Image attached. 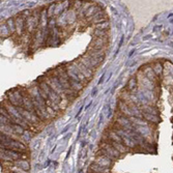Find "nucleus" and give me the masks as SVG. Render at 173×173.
Segmentation results:
<instances>
[{"label":"nucleus","mask_w":173,"mask_h":173,"mask_svg":"<svg viewBox=\"0 0 173 173\" xmlns=\"http://www.w3.org/2000/svg\"><path fill=\"white\" fill-rule=\"evenodd\" d=\"M75 65H76V68L79 69L80 72H81V74L83 75V76L86 78L87 81H89L90 79H91V77L94 76V72L92 71H90V69H88L86 68L85 65H83L81 62H80L79 60H77V61H74L73 62Z\"/></svg>","instance_id":"nucleus-4"},{"label":"nucleus","mask_w":173,"mask_h":173,"mask_svg":"<svg viewBox=\"0 0 173 173\" xmlns=\"http://www.w3.org/2000/svg\"><path fill=\"white\" fill-rule=\"evenodd\" d=\"M110 25H109V21L104 22V23H100V24L95 25V29H99V30H105V31H108L109 29Z\"/></svg>","instance_id":"nucleus-11"},{"label":"nucleus","mask_w":173,"mask_h":173,"mask_svg":"<svg viewBox=\"0 0 173 173\" xmlns=\"http://www.w3.org/2000/svg\"><path fill=\"white\" fill-rule=\"evenodd\" d=\"M14 165L21 169L25 170V171H29L30 169V164L27 160H20V161H15L14 162Z\"/></svg>","instance_id":"nucleus-7"},{"label":"nucleus","mask_w":173,"mask_h":173,"mask_svg":"<svg viewBox=\"0 0 173 173\" xmlns=\"http://www.w3.org/2000/svg\"><path fill=\"white\" fill-rule=\"evenodd\" d=\"M109 142L112 144V146L114 147L119 154H123V152L126 151V147L123 143H117V142H112V141H109Z\"/></svg>","instance_id":"nucleus-8"},{"label":"nucleus","mask_w":173,"mask_h":173,"mask_svg":"<svg viewBox=\"0 0 173 173\" xmlns=\"http://www.w3.org/2000/svg\"><path fill=\"white\" fill-rule=\"evenodd\" d=\"M86 53L88 54L89 56H91L99 64H101L104 61L105 56H106V50H97V49H94L90 47L88 48Z\"/></svg>","instance_id":"nucleus-2"},{"label":"nucleus","mask_w":173,"mask_h":173,"mask_svg":"<svg viewBox=\"0 0 173 173\" xmlns=\"http://www.w3.org/2000/svg\"><path fill=\"white\" fill-rule=\"evenodd\" d=\"M144 117H145V119L150 120V121H154V122H157V121H159V119H157V117H154V115L147 114V113H144Z\"/></svg>","instance_id":"nucleus-13"},{"label":"nucleus","mask_w":173,"mask_h":173,"mask_svg":"<svg viewBox=\"0 0 173 173\" xmlns=\"http://www.w3.org/2000/svg\"><path fill=\"white\" fill-rule=\"evenodd\" d=\"M12 173H15V172H12Z\"/></svg>","instance_id":"nucleus-15"},{"label":"nucleus","mask_w":173,"mask_h":173,"mask_svg":"<svg viewBox=\"0 0 173 173\" xmlns=\"http://www.w3.org/2000/svg\"><path fill=\"white\" fill-rule=\"evenodd\" d=\"M100 154H102V156L109 157L111 160H115L119 157V152L112 146V144H111L110 142H108V143H105L104 142V143L101 145Z\"/></svg>","instance_id":"nucleus-1"},{"label":"nucleus","mask_w":173,"mask_h":173,"mask_svg":"<svg viewBox=\"0 0 173 173\" xmlns=\"http://www.w3.org/2000/svg\"><path fill=\"white\" fill-rule=\"evenodd\" d=\"M97 165H100L101 167L103 168H108V169H110L111 165H112V162H111V159L109 157H105V156H102V154H100V156L97 157V161H95Z\"/></svg>","instance_id":"nucleus-5"},{"label":"nucleus","mask_w":173,"mask_h":173,"mask_svg":"<svg viewBox=\"0 0 173 173\" xmlns=\"http://www.w3.org/2000/svg\"><path fill=\"white\" fill-rule=\"evenodd\" d=\"M101 11L100 7L97 5V4H92L89 9H86V12H85V18H88V19H91L92 17L95 16Z\"/></svg>","instance_id":"nucleus-6"},{"label":"nucleus","mask_w":173,"mask_h":173,"mask_svg":"<svg viewBox=\"0 0 173 173\" xmlns=\"http://www.w3.org/2000/svg\"><path fill=\"white\" fill-rule=\"evenodd\" d=\"M109 139H110V141H112V142L122 143V139H121V137L118 135L117 133H114V132H111V133L109 134Z\"/></svg>","instance_id":"nucleus-10"},{"label":"nucleus","mask_w":173,"mask_h":173,"mask_svg":"<svg viewBox=\"0 0 173 173\" xmlns=\"http://www.w3.org/2000/svg\"><path fill=\"white\" fill-rule=\"evenodd\" d=\"M108 46V38H94L89 47L97 50H106Z\"/></svg>","instance_id":"nucleus-3"},{"label":"nucleus","mask_w":173,"mask_h":173,"mask_svg":"<svg viewBox=\"0 0 173 173\" xmlns=\"http://www.w3.org/2000/svg\"><path fill=\"white\" fill-rule=\"evenodd\" d=\"M94 38H108L109 35H108V31L95 29L94 32Z\"/></svg>","instance_id":"nucleus-9"},{"label":"nucleus","mask_w":173,"mask_h":173,"mask_svg":"<svg viewBox=\"0 0 173 173\" xmlns=\"http://www.w3.org/2000/svg\"><path fill=\"white\" fill-rule=\"evenodd\" d=\"M136 80H135V78H132L130 81H129V86H128V88L130 89V90H132L134 88V87H136V83L135 84H133V82H135Z\"/></svg>","instance_id":"nucleus-14"},{"label":"nucleus","mask_w":173,"mask_h":173,"mask_svg":"<svg viewBox=\"0 0 173 173\" xmlns=\"http://www.w3.org/2000/svg\"><path fill=\"white\" fill-rule=\"evenodd\" d=\"M6 169H9L12 172H15V173H29L28 171H25V170L21 169V168L15 166V165H14L12 167H11V168H6Z\"/></svg>","instance_id":"nucleus-12"}]
</instances>
